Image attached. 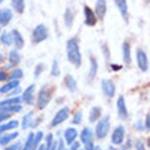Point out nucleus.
Here are the masks:
<instances>
[{"instance_id":"2","label":"nucleus","mask_w":150,"mask_h":150,"mask_svg":"<svg viewBox=\"0 0 150 150\" xmlns=\"http://www.w3.org/2000/svg\"><path fill=\"white\" fill-rule=\"evenodd\" d=\"M110 128H111V122H110L109 116H104L100 118L95 127V137L98 139H104L109 134Z\"/></svg>"},{"instance_id":"14","label":"nucleus","mask_w":150,"mask_h":150,"mask_svg":"<svg viewBox=\"0 0 150 150\" xmlns=\"http://www.w3.org/2000/svg\"><path fill=\"white\" fill-rule=\"evenodd\" d=\"M78 129L75 128H68L64 132V140L68 145H72L75 142L76 138L78 137Z\"/></svg>"},{"instance_id":"59","label":"nucleus","mask_w":150,"mask_h":150,"mask_svg":"<svg viewBox=\"0 0 150 150\" xmlns=\"http://www.w3.org/2000/svg\"><path fill=\"white\" fill-rule=\"evenodd\" d=\"M80 150H83V149H80Z\"/></svg>"},{"instance_id":"4","label":"nucleus","mask_w":150,"mask_h":150,"mask_svg":"<svg viewBox=\"0 0 150 150\" xmlns=\"http://www.w3.org/2000/svg\"><path fill=\"white\" fill-rule=\"evenodd\" d=\"M48 38V30L43 24L38 25L33 32L32 40L35 44H38L40 42L44 41Z\"/></svg>"},{"instance_id":"38","label":"nucleus","mask_w":150,"mask_h":150,"mask_svg":"<svg viewBox=\"0 0 150 150\" xmlns=\"http://www.w3.org/2000/svg\"><path fill=\"white\" fill-rule=\"evenodd\" d=\"M44 69V66L43 64H38L35 66V73H33V76H35V79H38L39 76H40V74L42 73V71H43Z\"/></svg>"},{"instance_id":"54","label":"nucleus","mask_w":150,"mask_h":150,"mask_svg":"<svg viewBox=\"0 0 150 150\" xmlns=\"http://www.w3.org/2000/svg\"><path fill=\"white\" fill-rule=\"evenodd\" d=\"M95 150H102L99 146H95Z\"/></svg>"},{"instance_id":"6","label":"nucleus","mask_w":150,"mask_h":150,"mask_svg":"<svg viewBox=\"0 0 150 150\" xmlns=\"http://www.w3.org/2000/svg\"><path fill=\"white\" fill-rule=\"evenodd\" d=\"M125 134H126V129L125 127L120 125L115 128L111 135V142L114 145H121L125 140Z\"/></svg>"},{"instance_id":"39","label":"nucleus","mask_w":150,"mask_h":150,"mask_svg":"<svg viewBox=\"0 0 150 150\" xmlns=\"http://www.w3.org/2000/svg\"><path fill=\"white\" fill-rule=\"evenodd\" d=\"M21 147V141H17V142L11 144V145L5 147L4 150H18Z\"/></svg>"},{"instance_id":"25","label":"nucleus","mask_w":150,"mask_h":150,"mask_svg":"<svg viewBox=\"0 0 150 150\" xmlns=\"http://www.w3.org/2000/svg\"><path fill=\"white\" fill-rule=\"evenodd\" d=\"M19 127V122L17 120H13V121H10L8 123H5V124H1L0 125V134H3L4 132H7V131H10V129H14L16 128Z\"/></svg>"},{"instance_id":"57","label":"nucleus","mask_w":150,"mask_h":150,"mask_svg":"<svg viewBox=\"0 0 150 150\" xmlns=\"http://www.w3.org/2000/svg\"><path fill=\"white\" fill-rule=\"evenodd\" d=\"M146 1H148V2H150V0H146Z\"/></svg>"},{"instance_id":"22","label":"nucleus","mask_w":150,"mask_h":150,"mask_svg":"<svg viewBox=\"0 0 150 150\" xmlns=\"http://www.w3.org/2000/svg\"><path fill=\"white\" fill-rule=\"evenodd\" d=\"M33 111H30L23 117L22 122H21L23 129H29L30 127L33 126Z\"/></svg>"},{"instance_id":"27","label":"nucleus","mask_w":150,"mask_h":150,"mask_svg":"<svg viewBox=\"0 0 150 150\" xmlns=\"http://www.w3.org/2000/svg\"><path fill=\"white\" fill-rule=\"evenodd\" d=\"M64 21H65V25L68 29L72 28L73 24H74V14L72 12V10L70 8H67L66 11H65L64 14Z\"/></svg>"},{"instance_id":"20","label":"nucleus","mask_w":150,"mask_h":150,"mask_svg":"<svg viewBox=\"0 0 150 150\" xmlns=\"http://www.w3.org/2000/svg\"><path fill=\"white\" fill-rule=\"evenodd\" d=\"M100 117H101V108L98 106H94L92 107L91 110L89 112V116H88V121L89 123H95L100 120Z\"/></svg>"},{"instance_id":"36","label":"nucleus","mask_w":150,"mask_h":150,"mask_svg":"<svg viewBox=\"0 0 150 150\" xmlns=\"http://www.w3.org/2000/svg\"><path fill=\"white\" fill-rule=\"evenodd\" d=\"M81 121H83V113H81V111L76 112L72 119V124L73 125H80L81 123Z\"/></svg>"},{"instance_id":"30","label":"nucleus","mask_w":150,"mask_h":150,"mask_svg":"<svg viewBox=\"0 0 150 150\" xmlns=\"http://www.w3.org/2000/svg\"><path fill=\"white\" fill-rule=\"evenodd\" d=\"M12 7L17 13H24L25 10V0H12Z\"/></svg>"},{"instance_id":"31","label":"nucleus","mask_w":150,"mask_h":150,"mask_svg":"<svg viewBox=\"0 0 150 150\" xmlns=\"http://www.w3.org/2000/svg\"><path fill=\"white\" fill-rule=\"evenodd\" d=\"M20 61H21V56H20L19 52L17 50H12L9 54V62L10 65L12 66H15V65L19 64Z\"/></svg>"},{"instance_id":"42","label":"nucleus","mask_w":150,"mask_h":150,"mask_svg":"<svg viewBox=\"0 0 150 150\" xmlns=\"http://www.w3.org/2000/svg\"><path fill=\"white\" fill-rule=\"evenodd\" d=\"M102 50H103L104 55H105L106 61H109V59H110V52H109L108 46H107V45H103V46H102Z\"/></svg>"},{"instance_id":"55","label":"nucleus","mask_w":150,"mask_h":150,"mask_svg":"<svg viewBox=\"0 0 150 150\" xmlns=\"http://www.w3.org/2000/svg\"><path fill=\"white\" fill-rule=\"evenodd\" d=\"M119 150H127V149L125 148V147H122V148H120V149H119Z\"/></svg>"},{"instance_id":"13","label":"nucleus","mask_w":150,"mask_h":150,"mask_svg":"<svg viewBox=\"0 0 150 150\" xmlns=\"http://www.w3.org/2000/svg\"><path fill=\"white\" fill-rule=\"evenodd\" d=\"M116 6H117L119 12H120L122 18H123L126 22H129V13L128 9V3L127 0H114Z\"/></svg>"},{"instance_id":"49","label":"nucleus","mask_w":150,"mask_h":150,"mask_svg":"<svg viewBox=\"0 0 150 150\" xmlns=\"http://www.w3.org/2000/svg\"><path fill=\"white\" fill-rule=\"evenodd\" d=\"M131 147H132V140L129 138V139H127L126 143H125V148L128 149V148H131Z\"/></svg>"},{"instance_id":"37","label":"nucleus","mask_w":150,"mask_h":150,"mask_svg":"<svg viewBox=\"0 0 150 150\" xmlns=\"http://www.w3.org/2000/svg\"><path fill=\"white\" fill-rule=\"evenodd\" d=\"M42 138H43V132H42L39 131L35 134V150L38 149V147L40 145Z\"/></svg>"},{"instance_id":"12","label":"nucleus","mask_w":150,"mask_h":150,"mask_svg":"<svg viewBox=\"0 0 150 150\" xmlns=\"http://www.w3.org/2000/svg\"><path fill=\"white\" fill-rule=\"evenodd\" d=\"M107 13V2L106 0H96L95 14L100 21H103Z\"/></svg>"},{"instance_id":"28","label":"nucleus","mask_w":150,"mask_h":150,"mask_svg":"<svg viewBox=\"0 0 150 150\" xmlns=\"http://www.w3.org/2000/svg\"><path fill=\"white\" fill-rule=\"evenodd\" d=\"M23 110L22 105L17 104V105H11V106H2L0 107V112H4V113H19Z\"/></svg>"},{"instance_id":"34","label":"nucleus","mask_w":150,"mask_h":150,"mask_svg":"<svg viewBox=\"0 0 150 150\" xmlns=\"http://www.w3.org/2000/svg\"><path fill=\"white\" fill-rule=\"evenodd\" d=\"M61 74L60 71V67H59V64L57 60H54L52 63V67H51V71H50V75L53 76V77H59Z\"/></svg>"},{"instance_id":"11","label":"nucleus","mask_w":150,"mask_h":150,"mask_svg":"<svg viewBox=\"0 0 150 150\" xmlns=\"http://www.w3.org/2000/svg\"><path fill=\"white\" fill-rule=\"evenodd\" d=\"M35 86L30 84L23 92V101H25L28 105H33L35 103Z\"/></svg>"},{"instance_id":"48","label":"nucleus","mask_w":150,"mask_h":150,"mask_svg":"<svg viewBox=\"0 0 150 150\" xmlns=\"http://www.w3.org/2000/svg\"><path fill=\"white\" fill-rule=\"evenodd\" d=\"M21 91H22V88H21V87H19V86H18V87H16L15 89H13V92H11V93H10V95H12L13 97H14L15 95L19 94V93L21 92Z\"/></svg>"},{"instance_id":"32","label":"nucleus","mask_w":150,"mask_h":150,"mask_svg":"<svg viewBox=\"0 0 150 150\" xmlns=\"http://www.w3.org/2000/svg\"><path fill=\"white\" fill-rule=\"evenodd\" d=\"M23 76H24V72H23V70L17 68V69L13 70L12 72H11L10 76H9V79L11 81H18L19 79L23 78Z\"/></svg>"},{"instance_id":"50","label":"nucleus","mask_w":150,"mask_h":150,"mask_svg":"<svg viewBox=\"0 0 150 150\" xmlns=\"http://www.w3.org/2000/svg\"><path fill=\"white\" fill-rule=\"evenodd\" d=\"M111 68H112L113 71H119V70H121L123 67L120 66V65H114V64H112L111 65Z\"/></svg>"},{"instance_id":"5","label":"nucleus","mask_w":150,"mask_h":150,"mask_svg":"<svg viewBox=\"0 0 150 150\" xmlns=\"http://www.w3.org/2000/svg\"><path fill=\"white\" fill-rule=\"evenodd\" d=\"M70 116V110L68 107H63L60 110H58V112L56 113L53 120L51 121V124H50V127L52 128H55V127L59 126L60 124H62L63 122H65L69 118Z\"/></svg>"},{"instance_id":"40","label":"nucleus","mask_w":150,"mask_h":150,"mask_svg":"<svg viewBox=\"0 0 150 150\" xmlns=\"http://www.w3.org/2000/svg\"><path fill=\"white\" fill-rule=\"evenodd\" d=\"M135 149L137 150H146L145 148V144L143 143V141H141L140 139H137L134 143Z\"/></svg>"},{"instance_id":"15","label":"nucleus","mask_w":150,"mask_h":150,"mask_svg":"<svg viewBox=\"0 0 150 150\" xmlns=\"http://www.w3.org/2000/svg\"><path fill=\"white\" fill-rule=\"evenodd\" d=\"M89 60H90L89 61L90 67H89L88 74H87V79H88L89 81H93L96 78L97 73H98V63H97V61H96L94 56H90Z\"/></svg>"},{"instance_id":"8","label":"nucleus","mask_w":150,"mask_h":150,"mask_svg":"<svg viewBox=\"0 0 150 150\" xmlns=\"http://www.w3.org/2000/svg\"><path fill=\"white\" fill-rule=\"evenodd\" d=\"M137 63L140 71L146 72L148 70V57L145 51L140 48L137 50Z\"/></svg>"},{"instance_id":"18","label":"nucleus","mask_w":150,"mask_h":150,"mask_svg":"<svg viewBox=\"0 0 150 150\" xmlns=\"http://www.w3.org/2000/svg\"><path fill=\"white\" fill-rule=\"evenodd\" d=\"M122 54H123V60L126 65L132 63V54H131V46L128 42H124L122 45Z\"/></svg>"},{"instance_id":"43","label":"nucleus","mask_w":150,"mask_h":150,"mask_svg":"<svg viewBox=\"0 0 150 150\" xmlns=\"http://www.w3.org/2000/svg\"><path fill=\"white\" fill-rule=\"evenodd\" d=\"M57 150H66V149H65V142H64V140L62 139V138H60V139L58 140Z\"/></svg>"},{"instance_id":"16","label":"nucleus","mask_w":150,"mask_h":150,"mask_svg":"<svg viewBox=\"0 0 150 150\" xmlns=\"http://www.w3.org/2000/svg\"><path fill=\"white\" fill-rule=\"evenodd\" d=\"M13 13L10 9L4 8V9H0V25L1 26H7L12 20Z\"/></svg>"},{"instance_id":"58","label":"nucleus","mask_w":150,"mask_h":150,"mask_svg":"<svg viewBox=\"0 0 150 150\" xmlns=\"http://www.w3.org/2000/svg\"><path fill=\"white\" fill-rule=\"evenodd\" d=\"M0 32H1V29H0Z\"/></svg>"},{"instance_id":"7","label":"nucleus","mask_w":150,"mask_h":150,"mask_svg":"<svg viewBox=\"0 0 150 150\" xmlns=\"http://www.w3.org/2000/svg\"><path fill=\"white\" fill-rule=\"evenodd\" d=\"M101 88H102L103 93L107 97H114L115 92H116V86L114 81L109 79H103L101 81Z\"/></svg>"},{"instance_id":"21","label":"nucleus","mask_w":150,"mask_h":150,"mask_svg":"<svg viewBox=\"0 0 150 150\" xmlns=\"http://www.w3.org/2000/svg\"><path fill=\"white\" fill-rule=\"evenodd\" d=\"M65 86L68 88L70 92H76L77 91V81H76L75 79L73 78V76L71 75H67L66 78H65Z\"/></svg>"},{"instance_id":"26","label":"nucleus","mask_w":150,"mask_h":150,"mask_svg":"<svg viewBox=\"0 0 150 150\" xmlns=\"http://www.w3.org/2000/svg\"><path fill=\"white\" fill-rule=\"evenodd\" d=\"M23 101V98L20 96H14V97L4 99V100L0 101V107L2 106H11V105H17L20 104Z\"/></svg>"},{"instance_id":"9","label":"nucleus","mask_w":150,"mask_h":150,"mask_svg":"<svg viewBox=\"0 0 150 150\" xmlns=\"http://www.w3.org/2000/svg\"><path fill=\"white\" fill-rule=\"evenodd\" d=\"M117 111H118V115L119 117L123 120H126L129 117V111L128 108H127V104L126 101H125L124 96H119V98L117 99Z\"/></svg>"},{"instance_id":"29","label":"nucleus","mask_w":150,"mask_h":150,"mask_svg":"<svg viewBox=\"0 0 150 150\" xmlns=\"http://www.w3.org/2000/svg\"><path fill=\"white\" fill-rule=\"evenodd\" d=\"M22 150H35V134L30 132Z\"/></svg>"},{"instance_id":"23","label":"nucleus","mask_w":150,"mask_h":150,"mask_svg":"<svg viewBox=\"0 0 150 150\" xmlns=\"http://www.w3.org/2000/svg\"><path fill=\"white\" fill-rule=\"evenodd\" d=\"M19 134L17 132H10L8 134H5V135H2L0 137V145L1 146H6L7 144H9L11 141H13L14 139H16L18 137Z\"/></svg>"},{"instance_id":"46","label":"nucleus","mask_w":150,"mask_h":150,"mask_svg":"<svg viewBox=\"0 0 150 150\" xmlns=\"http://www.w3.org/2000/svg\"><path fill=\"white\" fill-rule=\"evenodd\" d=\"M144 126H145L146 129H148L150 131V113H149V114H147V116H146L145 124H144Z\"/></svg>"},{"instance_id":"47","label":"nucleus","mask_w":150,"mask_h":150,"mask_svg":"<svg viewBox=\"0 0 150 150\" xmlns=\"http://www.w3.org/2000/svg\"><path fill=\"white\" fill-rule=\"evenodd\" d=\"M69 150H80V143L79 142H74L73 144H72V146L70 147V149Z\"/></svg>"},{"instance_id":"35","label":"nucleus","mask_w":150,"mask_h":150,"mask_svg":"<svg viewBox=\"0 0 150 150\" xmlns=\"http://www.w3.org/2000/svg\"><path fill=\"white\" fill-rule=\"evenodd\" d=\"M54 135H53L51 132L50 134H48L46 135V137H45V150H50L51 149V147L53 145V143H54Z\"/></svg>"},{"instance_id":"17","label":"nucleus","mask_w":150,"mask_h":150,"mask_svg":"<svg viewBox=\"0 0 150 150\" xmlns=\"http://www.w3.org/2000/svg\"><path fill=\"white\" fill-rule=\"evenodd\" d=\"M80 137H81V142L83 143L84 145H86V144L92 142V138H93L92 129L90 128H87V127H86V128H84L81 132Z\"/></svg>"},{"instance_id":"19","label":"nucleus","mask_w":150,"mask_h":150,"mask_svg":"<svg viewBox=\"0 0 150 150\" xmlns=\"http://www.w3.org/2000/svg\"><path fill=\"white\" fill-rule=\"evenodd\" d=\"M12 36H13L14 45L16 46V48H18V49H21V48L24 47L25 40H24V38H23L21 33H19L17 30H12Z\"/></svg>"},{"instance_id":"53","label":"nucleus","mask_w":150,"mask_h":150,"mask_svg":"<svg viewBox=\"0 0 150 150\" xmlns=\"http://www.w3.org/2000/svg\"><path fill=\"white\" fill-rule=\"evenodd\" d=\"M147 145H148V147L150 148V138H149L148 140H147Z\"/></svg>"},{"instance_id":"41","label":"nucleus","mask_w":150,"mask_h":150,"mask_svg":"<svg viewBox=\"0 0 150 150\" xmlns=\"http://www.w3.org/2000/svg\"><path fill=\"white\" fill-rule=\"evenodd\" d=\"M11 118V114L9 113H4V112H0V124L3 123V122L9 120Z\"/></svg>"},{"instance_id":"56","label":"nucleus","mask_w":150,"mask_h":150,"mask_svg":"<svg viewBox=\"0 0 150 150\" xmlns=\"http://www.w3.org/2000/svg\"><path fill=\"white\" fill-rule=\"evenodd\" d=\"M2 2H3V0H0V3H2Z\"/></svg>"},{"instance_id":"52","label":"nucleus","mask_w":150,"mask_h":150,"mask_svg":"<svg viewBox=\"0 0 150 150\" xmlns=\"http://www.w3.org/2000/svg\"><path fill=\"white\" fill-rule=\"evenodd\" d=\"M3 61H4V57H3V55H2V54H0V64H1Z\"/></svg>"},{"instance_id":"1","label":"nucleus","mask_w":150,"mask_h":150,"mask_svg":"<svg viewBox=\"0 0 150 150\" xmlns=\"http://www.w3.org/2000/svg\"><path fill=\"white\" fill-rule=\"evenodd\" d=\"M67 58L71 64L75 67L79 68L81 65V54L80 50V44H79L78 38H72L67 41L66 46Z\"/></svg>"},{"instance_id":"24","label":"nucleus","mask_w":150,"mask_h":150,"mask_svg":"<svg viewBox=\"0 0 150 150\" xmlns=\"http://www.w3.org/2000/svg\"><path fill=\"white\" fill-rule=\"evenodd\" d=\"M19 81H11L9 83H5L4 86H2L0 87V93L1 94H5V93L12 91L13 89H15L16 87L19 86Z\"/></svg>"},{"instance_id":"45","label":"nucleus","mask_w":150,"mask_h":150,"mask_svg":"<svg viewBox=\"0 0 150 150\" xmlns=\"http://www.w3.org/2000/svg\"><path fill=\"white\" fill-rule=\"evenodd\" d=\"M134 127H135V129H138V131H143L144 128H145V126H143V125L141 124L140 121L137 122V123H135V126Z\"/></svg>"},{"instance_id":"51","label":"nucleus","mask_w":150,"mask_h":150,"mask_svg":"<svg viewBox=\"0 0 150 150\" xmlns=\"http://www.w3.org/2000/svg\"><path fill=\"white\" fill-rule=\"evenodd\" d=\"M36 150H45V144H40Z\"/></svg>"},{"instance_id":"10","label":"nucleus","mask_w":150,"mask_h":150,"mask_svg":"<svg viewBox=\"0 0 150 150\" xmlns=\"http://www.w3.org/2000/svg\"><path fill=\"white\" fill-rule=\"evenodd\" d=\"M83 14H84V24L88 27L95 26V24L97 23V19H96V14L91 10V8H89L88 6H84Z\"/></svg>"},{"instance_id":"33","label":"nucleus","mask_w":150,"mask_h":150,"mask_svg":"<svg viewBox=\"0 0 150 150\" xmlns=\"http://www.w3.org/2000/svg\"><path fill=\"white\" fill-rule=\"evenodd\" d=\"M1 41L3 44H6V45H11L13 42V36H12V33H8V32H4L2 33L1 35Z\"/></svg>"},{"instance_id":"44","label":"nucleus","mask_w":150,"mask_h":150,"mask_svg":"<svg viewBox=\"0 0 150 150\" xmlns=\"http://www.w3.org/2000/svg\"><path fill=\"white\" fill-rule=\"evenodd\" d=\"M7 74L6 72H4V71H1L0 70V81H4L7 80Z\"/></svg>"},{"instance_id":"3","label":"nucleus","mask_w":150,"mask_h":150,"mask_svg":"<svg viewBox=\"0 0 150 150\" xmlns=\"http://www.w3.org/2000/svg\"><path fill=\"white\" fill-rule=\"evenodd\" d=\"M52 98V92L51 90L48 88V86H43L38 92V100H36V105L39 110L44 109L48 105Z\"/></svg>"}]
</instances>
